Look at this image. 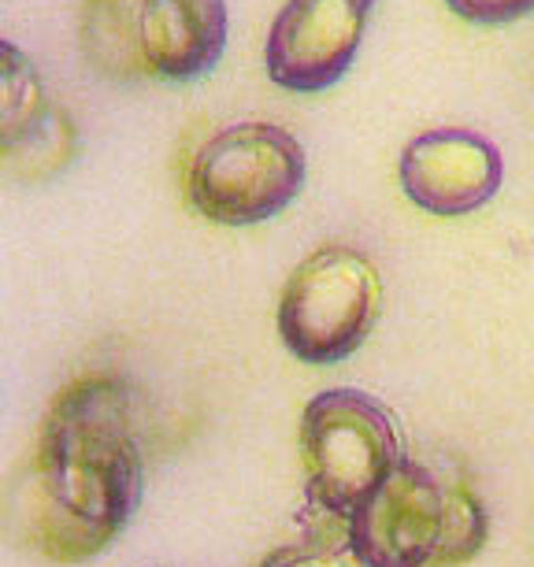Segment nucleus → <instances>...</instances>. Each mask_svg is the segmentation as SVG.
Instances as JSON below:
<instances>
[{
  "label": "nucleus",
  "mask_w": 534,
  "mask_h": 567,
  "mask_svg": "<svg viewBox=\"0 0 534 567\" xmlns=\"http://www.w3.org/2000/svg\"><path fill=\"white\" fill-rule=\"evenodd\" d=\"M134 404L115 374H82L60 390L0 494V527L19 549L49 564H82L120 538L145 494Z\"/></svg>",
  "instance_id": "1"
},
{
  "label": "nucleus",
  "mask_w": 534,
  "mask_h": 567,
  "mask_svg": "<svg viewBox=\"0 0 534 567\" xmlns=\"http://www.w3.org/2000/svg\"><path fill=\"white\" fill-rule=\"evenodd\" d=\"M490 516L472 486L404 456L346 523V549L364 567H456L483 553Z\"/></svg>",
  "instance_id": "2"
},
{
  "label": "nucleus",
  "mask_w": 534,
  "mask_h": 567,
  "mask_svg": "<svg viewBox=\"0 0 534 567\" xmlns=\"http://www.w3.org/2000/svg\"><path fill=\"white\" fill-rule=\"evenodd\" d=\"M301 142L271 123L223 126L186 167V197L197 216L219 227H256L275 219L305 189Z\"/></svg>",
  "instance_id": "4"
},
{
  "label": "nucleus",
  "mask_w": 534,
  "mask_h": 567,
  "mask_svg": "<svg viewBox=\"0 0 534 567\" xmlns=\"http://www.w3.org/2000/svg\"><path fill=\"white\" fill-rule=\"evenodd\" d=\"M260 567H352V556L335 545H312V549H279Z\"/></svg>",
  "instance_id": "11"
},
{
  "label": "nucleus",
  "mask_w": 534,
  "mask_h": 567,
  "mask_svg": "<svg viewBox=\"0 0 534 567\" xmlns=\"http://www.w3.org/2000/svg\"><path fill=\"white\" fill-rule=\"evenodd\" d=\"M74 156V126L49 101L34 60L0 41V167L19 178H49Z\"/></svg>",
  "instance_id": "8"
},
{
  "label": "nucleus",
  "mask_w": 534,
  "mask_h": 567,
  "mask_svg": "<svg viewBox=\"0 0 534 567\" xmlns=\"http://www.w3.org/2000/svg\"><path fill=\"white\" fill-rule=\"evenodd\" d=\"M505 159L483 134L442 126L412 137L401 153V189L431 216H472L497 197Z\"/></svg>",
  "instance_id": "7"
},
{
  "label": "nucleus",
  "mask_w": 534,
  "mask_h": 567,
  "mask_svg": "<svg viewBox=\"0 0 534 567\" xmlns=\"http://www.w3.org/2000/svg\"><path fill=\"white\" fill-rule=\"evenodd\" d=\"M364 27V0H290L267 34V74L294 93L327 90L352 68Z\"/></svg>",
  "instance_id": "6"
},
{
  "label": "nucleus",
  "mask_w": 534,
  "mask_h": 567,
  "mask_svg": "<svg viewBox=\"0 0 534 567\" xmlns=\"http://www.w3.org/2000/svg\"><path fill=\"white\" fill-rule=\"evenodd\" d=\"M364 4H368V8H371V4H376V0H364Z\"/></svg>",
  "instance_id": "13"
},
{
  "label": "nucleus",
  "mask_w": 534,
  "mask_h": 567,
  "mask_svg": "<svg viewBox=\"0 0 534 567\" xmlns=\"http://www.w3.org/2000/svg\"><path fill=\"white\" fill-rule=\"evenodd\" d=\"M382 312V275L364 252L324 245L305 256L279 297L283 346L305 363L352 357Z\"/></svg>",
  "instance_id": "5"
},
{
  "label": "nucleus",
  "mask_w": 534,
  "mask_h": 567,
  "mask_svg": "<svg viewBox=\"0 0 534 567\" xmlns=\"http://www.w3.org/2000/svg\"><path fill=\"white\" fill-rule=\"evenodd\" d=\"M404 453L401 423L360 390H324L301 412L308 505L346 530L349 516L393 475Z\"/></svg>",
  "instance_id": "3"
},
{
  "label": "nucleus",
  "mask_w": 534,
  "mask_h": 567,
  "mask_svg": "<svg viewBox=\"0 0 534 567\" xmlns=\"http://www.w3.org/2000/svg\"><path fill=\"white\" fill-rule=\"evenodd\" d=\"M445 4L468 23H512V19L534 12V0H445Z\"/></svg>",
  "instance_id": "10"
},
{
  "label": "nucleus",
  "mask_w": 534,
  "mask_h": 567,
  "mask_svg": "<svg viewBox=\"0 0 534 567\" xmlns=\"http://www.w3.org/2000/svg\"><path fill=\"white\" fill-rule=\"evenodd\" d=\"M227 0H145L137 16L148 79L194 82L223 60Z\"/></svg>",
  "instance_id": "9"
},
{
  "label": "nucleus",
  "mask_w": 534,
  "mask_h": 567,
  "mask_svg": "<svg viewBox=\"0 0 534 567\" xmlns=\"http://www.w3.org/2000/svg\"><path fill=\"white\" fill-rule=\"evenodd\" d=\"M145 0H82V8H142Z\"/></svg>",
  "instance_id": "12"
}]
</instances>
